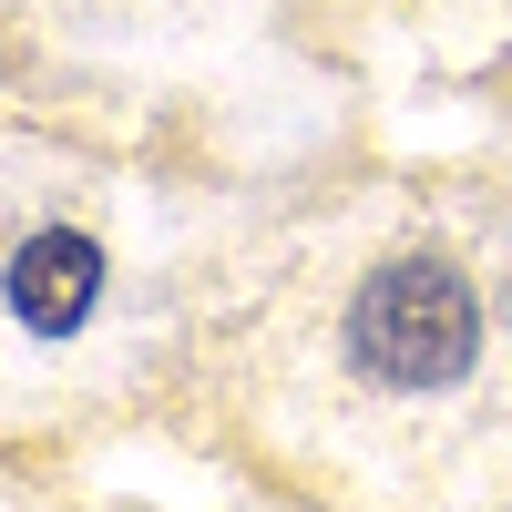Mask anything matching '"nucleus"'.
<instances>
[{
    "mask_svg": "<svg viewBox=\"0 0 512 512\" xmlns=\"http://www.w3.org/2000/svg\"><path fill=\"white\" fill-rule=\"evenodd\" d=\"M349 349L390 390H451L482 349V308H472L451 256H390L349 308Z\"/></svg>",
    "mask_w": 512,
    "mask_h": 512,
    "instance_id": "obj_1",
    "label": "nucleus"
},
{
    "mask_svg": "<svg viewBox=\"0 0 512 512\" xmlns=\"http://www.w3.org/2000/svg\"><path fill=\"white\" fill-rule=\"evenodd\" d=\"M103 297V246L72 236V226H41L21 256H11V318L41 328V338H72Z\"/></svg>",
    "mask_w": 512,
    "mask_h": 512,
    "instance_id": "obj_2",
    "label": "nucleus"
}]
</instances>
